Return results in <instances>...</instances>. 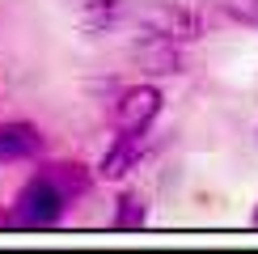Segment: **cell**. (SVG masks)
<instances>
[{
	"mask_svg": "<svg viewBox=\"0 0 258 254\" xmlns=\"http://www.w3.org/2000/svg\"><path fill=\"white\" fill-rule=\"evenodd\" d=\"M224 17L241 21V26H258V0H220Z\"/></svg>",
	"mask_w": 258,
	"mask_h": 254,
	"instance_id": "10",
	"label": "cell"
},
{
	"mask_svg": "<svg viewBox=\"0 0 258 254\" xmlns=\"http://www.w3.org/2000/svg\"><path fill=\"white\" fill-rule=\"evenodd\" d=\"M140 157H144V140H140V132H119V140H114L110 153L102 157V178L119 182V178H127L140 165Z\"/></svg>",
	"mask_w": 258,
	"mask_h": 254,
	"instance_id": "7",
	"label": "cell"
},
{
	"mask_svg": "<svg viewBox=\"0 0 258 254\" xmlns=\"http://www.w3.org/2000/svg\"><path fill=\"white\" fill-rule=\"evenodd\" d=\"M136 55H140V68H144V72H178V47H174V42L140 38Z\"/></svg>",
	"mask_w": 258,
	"mask_h": 254,
	"instance_id": "8",
	"label": "cell"
},
{
	"mask_svg": "<svg viewBox=\"0 0 258 254\" xmlns=\"http://www.w3.org/2000/svg\"><path fill=\"white\" fill-rule=\"evenodd\" d=\"M63 208H68V199H63L59 190L47 182V178L34 174L26 186H21V195H17V204H13L9 225H17V229H51V225H59Z\"/></svg>",
	"mask_w": 258,
	"mask_h": 254,
	"instance_id": "2",
	"label": "cell"
},
{
	"mask_svg": "<svg viewBox=\"0 0 258 254\" xmlns=\"http://www.w3.org/2000/svg\"><path fill=\"white\" fill-rule=\"evenodd\" d=\"M254 225H258V208H254Z\"/></svg>",
	"mask_w": 258,
	"mask_h": 254,
	"instance_id": "11",
	"label": "cell"
},
{
	"mask_svg": "<svg viewBox=\"0 0 258 254\" xmlns=\"http://www.w3.org/2000/svg\"><path fill=\"white\" fill-rule=\"evenodd\" d=\"M157 114H161V89H153V85H132L114 102V127L119 132H140L144 136Z\"/></svg>",
	"mask_w": 258,
	"mask_h": 254,
	"instance_id": "3",
	"label": "cell"
},
{
	"mask_svg": "<svg viewBox=\"0 0 258 254\" xmlns=\"http://www.w3.org/2000/svg\"><path fill=\"white\" fill-rule=\"evenodd\" d=\"M140 38H157V42H174V47H182V42H195L203 34V21L190 13L186 5H174V0H148V5L132 9V17Z\"/></svg>",
	"mask_w": 258,
	"mask_h": 254,
	"instance_id": "1",
	"label": "cell"
},
{
	"mask_svg": "<svg viewBox=\"0 0 258 254\" xmlns=\"http://www.w3.org/2000/svg\"><path fill=\"white\" fill-rule=\"evenodd\" d=\"M42 153V132L34 123H0V161H26Z\"/></svg>",
	"mask_w": 258,
	"mask_h": 254,
	"instance_id": "6",
	"label": "cell"
},
{
	"mask_svg": "<svg viewBox=\"0 0 258 254\" xmlns=\"http://www.w3.org/2000/svg\"><path fill=\"white\" fill-rule=\"evenodd\" d=\"M114 229H144V199L140 195H132V190H127V195H119L114 199Z\"/></svg>",
	"mask_w": 258,
	"mask_h": 254,
	"instance_id": "9",
	"label": "cell"
},
{
	"mask_svg": "<svg viewBox=\"0 0 258 254\" xmlns=\"http://www.w3.org/2000/svg\"><path fill=\"white\" fill-rule=\"evenodd\" d=\"M0 225H9V220H5V216H0Z\"/></svg>",
	"mask_w": 258,
	"mask_h": 254,
	"instance_id": "12",
	"label": "cell"
},
{
	"mask_svg": "<svg viewBox=\"0 0 258 254\" xmlns=\"http://www.w3.org/2000/svg\"><path fill=\"white\" fill-rule=\"evenodd\" d=\"M68 9L85 34H110L132 17V0H68Z\"/></svg>",
	"mask_w": 258,
	"mask_h": 254,
	"instance_id": "4",
	"label": "cell"
},
{
	"mask_svg": "<svg viewBox=\"0 0 258 254\" xmlns=\"http://www.w3.org/2000/svg\"><path fill=\"white\" fill-rule=\"evenodd\" d=\"M38 178H47L68 204H72V199H81L85 190L93 186V169H85L81 161H51V165L38 169Z\"/></svg>",
	"mask_w": 258,
	"mask_h": 254,
	"instance_id": "5",
	"label": "cell"
}]
</instances>
